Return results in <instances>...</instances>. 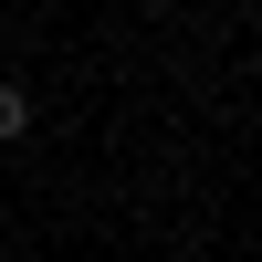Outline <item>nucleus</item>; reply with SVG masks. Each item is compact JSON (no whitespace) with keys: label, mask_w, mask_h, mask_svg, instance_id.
Segmentation results:
<instances>
[{"label":"nucleus","mask_w":262,"mask_h":262,"mask_svg":"<svg viewBox=\"0 0 262 262\" xmlns=\"http://www.w3.org/2000/svg\"><path fill=\"white\" fill-rule=\"evenodd\" d=\"M11 137H32V95H21V84H0V147Z\"/></svg>","instance_id":"nucleus-1"}]
</instances>
